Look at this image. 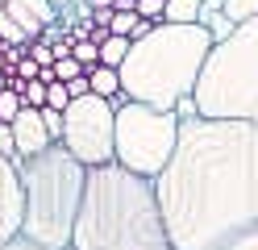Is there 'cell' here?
<instances>
[{"label":"cell","mask_w":258,"mask_h":250,"mask_svg":"<svg viewBox=\"0 0 258 250\" xmlns=\"http://www.w3.org/2000/svg\"><path fill=\"white\" fill-rule=\"evenodd\" d=\"M54 25V0H0V38L9 46L38 42Z\"/></svg>","instance_id":"ba28073f"},{"label":"cell","mask_w":258,"mask_h":250,"mask_svg":"<svg viewBox=\"0 0 258 250\" xmlns=\"http://www.w3.org/2000/svg\"><path fill=\"white\" fill-rule=\"evenodd\" d=\"M112 138H117V109L104 96L88 92L62 109V146L84 167L112 163Z\"/></svg>","instance_id":"52a82bcc"},{"label":"cell","mask_w":258,"mask_h":250,"mask_svg":"<svg viewBox=\"0 0 258 250\" xmlns=\"http://www.w3.org/2000/svg\"><path fill=\"white\" fill-rule=\"evenodd\" d=\"M191 105L200 117L258 125V17L237 21L229 38L213 42Z\"/></svg>","instance_id":"5b68a950"},{"label":"cell","mask_w":258,"mask_h":250,"mask_svg":"<svg viewBox=\"0 0 258 250\" xmlns=\"http://www.w3.org/2000/svg\"><path fill=\"white\" fill-rule=\"evenodd\" d=\"M71 250H171L154 179L121 163L88 167Z\"/></svg>","instance_id":"7a4b0ae2"},{"label":"cell","mask_w":258,"mask_h":250,"mask_svg":"<svg viewBox=\"0 0 258 250\" xmlns=\"http://www.w3.org/2000/svg\"><path fill=\"white\" fill-rule=\"evenodd\" d=\"M29 59H34L38 67H54V50H50V46H46V42L38 38V42H34V50H29Z\"/></svg>","instance_id":"603a6c76"},{"label":"cell","mask_w":258,"mask_h":250,"mask_svg":"<svg viewBox=\"0 0 258 250\" xmlns=\"http://www.w3.org/2000/svg\"><path fill=\"white\" fill-rule=\"evenodd\" d=\"M17 71H21V79L29 83V79H38V71H42V67H38L34 59H21V63H17Z\"/></svg>","instance_id":"d4e9b609"},{"label":"cell","mask_w":258,"mask_h":250,"mask_svg":"<svg viewBox=\"0 0 258 250\" xmlns=\"http://www.w3.org/2000/svg\"><path fill=\"white\" fill-rule=\"evenodd\" d=\"M67 92H71V100H75V96H88V92H92V88H88V71H84V75H75V79L67 83Z\"/></svg>","instance_id":"cb8c5ba5"},{"label":"cell","mask_w":258,"mask_h":250,"mask_svg":"<svg viewBox=\"0 0 258 250\" xmlns=\"http://www.w3.org/2000/svg\"><path fill=\"white\" fill-rule=\"evenodd\" d=\"M225 13L233 21H246V17H258V0H225Z\"/></svg>","instance_id":"d6986e66"},{"label":"cell","mask_w":258,"mask_h":250,"mask_svg":"<svg viewBox=\"0 0 258 250\" xmlns=\"http://www.w3.org/2000/svg\"><path fill=\"white\" fill-rule=\"evenodd\" d=\"M200 9H204V0H167L163 21H171V25H196Z\"/></svg>","instance_id":"7c38bea8"},{"label":"cell","mask_w":258,"mask_h":250,"mask_svg":"<svg viewBox=\"0 0 258 250\" xmlns=\"http://www.w3.org/2000/svg\"><path fill=\"white\" fill-rule=\"evenodd\" d=\"M17 171L25 192L21 238L42 250H71V229L79 217V200H84L88 167L62 142H54L42 155L17 159Z\"/></svg>","instance_id":"277c9868"},{"label":"cell","mask_w":258,"mask_h":250,"mask_svg":"<svg viewBox=\"0 0 258 250\" xmlns=\"http://www.w3.org/2000/svg\"><path fill=\"white\" fill-rule=\"evenodd\" d=\"M0 155L17 163V142H13V125H5V121H0Z\"/></svg>","instance_id":"7402d4cb"},{"label":"cell","mask_w":258,"mask_h":250,"mask_svg":"<svg viewBox=\"0 0 258 250\" xmlns=\"http://www.w3.org/2000/svg\"><path fill=\"white\" fill-rule=\"evenodd\" d=\"M0 250H42V246H34V242H25V238H13V242H5Z\"/></svg>","instance_id":"484cf974"},{"label":"cell","mask_w":258,"mask_h":250,"mask_svg":"<svg viewBox=\"0 0 258 250\" xmlns=\"http://www.w3.org/2000/svg\"><path fill=\"white\" fill-rule=\"evenodd\" d=\"M88 88H92V96H104V100H112V96H121V75L112 71V67L96 63L92 71H88Z\"/></svg>","instance_id":"8fae6325"},{"label":"cell","mask_w":258,"mask_h":250,"mask_svg":"<svg viewBox=\"0 0 258 250\" xmlns=\"http://www.w3.org/2000/svg\"><path fill=\"white\" fill-rule=\"evenodd\" d=\"M179 142V113L175 109H154L125 100L117 109V138H112V163H121L125 171L154 179L175 155Z\"/></svg>","instance_id":"8992f818"},{"label":"cell","mask_w":258,"mask_h":250,"mask_svg":"<svg viewBox=\"0 0 258 250\" xmlns=\"http://www.w3.org/2000/svg\"><path fill=\"white\" fill-rule=\"evenodd\" d=\"M42 121H46L50 142H62V113H58V109H42Z\"/></svg>","instance_id":"44dd1931"},{"label":"cell","mask_w":258,"mask_h":250,"mask_svg":"<svg viewBox=\"0 0 258 250\" xmlns=\"http://www.w3.org/2000/svg\"><path fill=\"white\" fill-rule=\"evenodd\" d=\"M171 250H225L258 229V125L179 117V142L154 175Z\"/></svg>","instance_id":"6da1fadb"},{"label":"cell","mask_w":258,"mask_h":250,"mask_svg":"<svg viewBox=\"0 0 258 250\" xmlns=\"http://www.w3.org/2000/svg\"><path fill=\"white\" fill-rule=\"evenodd\" d=\"M21 100H25L29 109H46V83H42V79L21 83Z\"/></svg>","instance_id":"ac0fdd59"},{"label":"cell","mask_w":258,"mask_h":250,"mask_svg":"<svg viewBox=\"0 0 258 250\" xmlns=\"http://www.w3.org/2000/svg\"><path fill=\"white\" fill-rule=\"evenodd\" d=\"M208 50H213V33L204 25L158 21V25H150V33L129 42V55L117 67L121 92L129 100H138V105L175 109L179 100L196 92Z\"/></svg>","instance_id":"3957f363"},{"label":"cell","mask_w":258,"mask_h":250,"mask_svg":"<svg viewBox=\"0 0 258 250\" xmlns=\"http://www.w3.org/2000/svg\"><path fill=\"white\" fill-rule=\"evenodd\" d=\"M134 13L142 17V21H163V13H167V0H134Z\"/></svg>","instance_id":"e0dca14e"},{"label":"cell","mask_w":258,"mask_h":250,"mask_svg":"<svg viewBox=\"0 0 258 250\" xmlns=\"http://www.w3.org/2000/svg\"><path fill=\"white\" fill-rule=\"evenodd\" d=\"M25 221V192H21V171L17 163L0 155V246L21 238Z\"/></svg>","instance_id":"9c48e42d"},{"label":"cell","mask_w":258,"mask_h":250,"mask_svg":"<svg viewBox=\"0 0 258 250\" xmlns=\"http://www.w3.org/2000/svg\"><path fill=\"white\" fill-rule=\"evenodd\" d=\"M75 75H84V67H79L71 55L67 59H54V79H62V83H71Z\"/></svg>","instance_id":"ffe728a7"},{"label":"cell","mask_w":258,"mask_h":250,"mask_svg":"<svg viewBox=\"0 0 258 250\" xmlns=\"http://www.w3.org/2000/svg\"><path fill=\"white\" fill-rule=\"evenodd\" d=\"M21 83H25V79H9V88L0 92V121H5V125L25 109V100H21Z\"/></svg>","instance_id":"4fadbf2b"},{"label":"cell","mask_w":258,"mask_h":250,"mask_svg":"<svg viewBox=\"0 0 258 250\" xmlns=\"http://www.w3.org/2000/svg\"><path fill=\"white\" fill-rule=\"evenodd\" d=\"M125 55H129V38H117V33H108V38L100 42V63L112 67V71L125 63Z\"/></svg>","instance_id":"5bb4252c"},{"label":"cell","mask_w":258,"mask_h":250,"mask_svg":"<svg viewBox=\"0 0 258 250\" xmlns=\"http://www.w3.org/2000/svg\"><path fill=\"white\" fill-rule=\"evenodd\" d=\"M71 105V92H67V83H62V79H50V83H46V109H67Z\"/></svg>","instance_id":"2e32d148"},{"label":"cell","mask_w":258,"mask_h":250,"mask_svg":"<svg viewBox=\"0 0 258 250\" xmlns=\"http://www.w3.org/2000/svg\"><path fill=\"white\" fill-rule=\"evenodd\" d=\"M5 88H9V75H5V71H0V92H5Z\"/></svg>","instance_id":"83f0119b"},{"label":"cell","mask_w":258,"mask_h":250,"mask_svg":"<svg viewBox=\"0 0 258 250\" xmlns=\"http://www.w3.org/2000/svg\"><path fill=\"white\" fill-rule=\"evenodd\" d=\"M13 142H17V159H29V155H42L50 142V133H46V121H42V109H21L17 117H13Z\"/></svg>","instance_id":"30bf717a"},{"label":"cell","mask_w":258,"mask_h":250,"mask_svg":"<svg viewBox=\"0 0 258 250\" xmlns=\"http://www.w3.org/2000/svg\"><path fill=\"white\" fill-rule=\"evenodd\" d=\"M88 9H112V0H88Z\"/></svg>","instance_id":"4316f807"},{"label":"cell","mask_w":258,"mask_h":250,"mask_svg":"<svg viewBox=\"0 0 258 250\" xmlns=\"http://www.w3.org/2000/svg\"><path fill=\"white\" fill-rule=\"evenodd\" d=\"M71 59L84 67V71H92L96 63H100V42H92V38H84V42H71Z\"/></svg>","instance_id":"9a60e30c"}]
</instances>
